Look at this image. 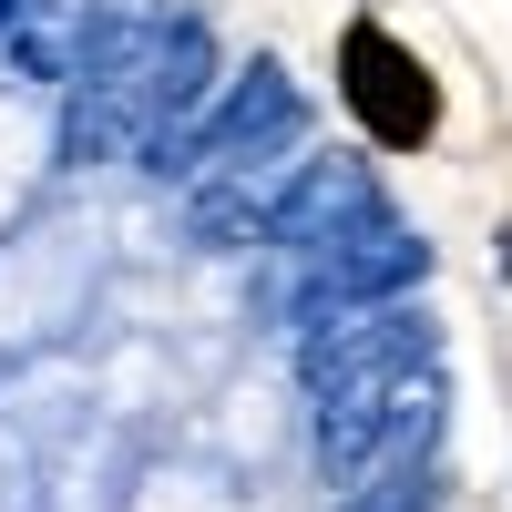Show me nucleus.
Returning <instances> with one entry per match:
<instances>
[{"instance_id":"nucleus-1","label":"nucleus","mask_w":512,"mask_h":512,"mask_svg":"<svg viewBox=\"0 0 512 512\" xmlns=\"http://www.w3.org/2000/svg\"><path fill=\"white\" fill-rule=\"evenodd\" d=\"M308 154V93L287 82V62H236L216 93H205V113H185L175 134L144 144V175L154 185H205V175H236V164H287Z\"/></svg>"},{"instance_id":"nucleus-2","label":"nucleus","mask_w":512,"mask_h":512,"mask_svg":"<svg viewBox=\"0 0 512 512\" xmlns=\"http://www.w3.org/2000/svg\"><path fill=\"white\" fill-rule=\"evenodd\" d=\"M441 420H451L441 369H410V379H379V390L318 400V420H308L318 482L328 492H369V482L410 472V461H441Z\"/></svg>"},{"instance_id":"nucleus-3","label":"nucleus","mask_w":512,"mask_h":512,"mask_svg":"<svg viewBox=\"0 0 512 512\" xmlns=\"http://www.w3.org/2000/svg\"><path fill=\"white\" fill-rule=\"evenodd\" d=\"M420 277H431V236H420L410 216H359L349 236H328L297 256V277L267 297V308L287 328H318V318H349V308H379V297H420Z\"/></svg>"},{"instance_id":"nucleus-4","label":"nucleus","mask_w":512,"mask_h":512,"mask_svg":"<svg viewBox=\"0 0 512 512\" xmlns=\"http://www.w3.org/2000/svg\"><path fill=\"white\" fill-rule=\"evenodd\" d=\"M410 369H441V318L420 297H379V308L297 328V390H308V410L349 400V390H379V379H410Z\"/></svg>"},{"instance_id":"nucleus-5","label":"nucleus","mask_w":512,"mask_h":512,"mask_svg":"<svg viewBox=\"0 0 512 512\" xmlns=\"http://www.w3.org/2000/svg\"><path fill=\"white\" fill-rule=\"evenodd\" d=\"M359 216H379V175H369V154H297L277 195H267V226H256V246H277V256H308L328 236H349Z\"/></svg>"},{"instance_id":"nucleus-6","label":"nucleus","mask_w":512,"mask_h":512,"mask_svg":"<svg viewBox=\"0 0 512 512\" xmlns=\"http://www.w3.org/2000/svg\"><path fill=\"white\" fill-rule=\"evenodd\" d=\"M338 72H349V103H359V123H369L379 144H431L441 93H431V72H420L379 21H349V41H338Z\"/></svg>"},{"instance_id":"nucleus-7","label":"nucleus","mask_w":512,"mask_h":512,"mask_svg":"<svg viewBox=\"0 0 512 512\" xmlns=\"http://www.w3.org/2000/svg\"><path fill=\"white\" fill-rule=\"evenodd\" d=\"M226 82V41H216V21L205 11H164V31H154V52H144V72H134V123H144V144L154 134H175L185 113H205V93ZM144 164V154H134Z\"/></svg>"},{"instance_id":"nucleus-8","label":"nucleus","mask_w":512,"mask_h":512,"mask_svg":"<svg viewBox=\"0 0 512 512\" xmlns=\"http://www.w3.org/2000/svg\"><path fill=\"white\" fill-rule=\"evenodd\" d=\"M93 31H103V0H31V11L0 31V62H11V82L72 93L82 62H93Z\"/></svg>"},{"instance_id":"nucleus-9","label":"nucleus","mask_w":512,"mask_h":512,"mask_svg":"<svg viewBox=\"0 0 512 512\" xmlns=\"http://www.w3.org/2000/svg\"><path fill=\"white\" fill-rule=\"evenodd\" d=\"M338 512H441V461H410L369 492H338Z\"/></svg>"},{"instance_id":"nucleus-10","label":"nucleus","mask_w":512,"mask_h":512,"mask_svg":"<svg viewBox=\"0 0 512 512\" xmlns=\"http://www.w3.org/2000/svg\"><path fill=\"white\" fill-rule=\"evenodd\" d=\"M21 11H31V0H0V31H11V21H21Z\"/></svg>"}]
</instances>
